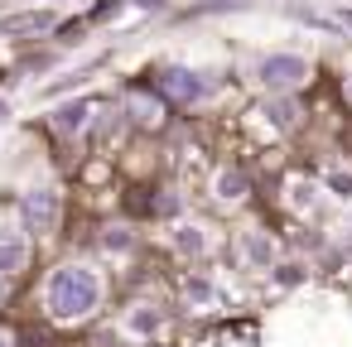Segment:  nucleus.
I'll list each match as a JSON object with an SVG mask.
<instances>
[{
    "label": "nucleus",
    "instance_id": "1",
    "mask_svg": "<svg viewBox=\"0 0 352 347\" xmlns=\"http://www.w3.org/2000/svg\"><path fill=\"white\" fill-rule=\"evenodd\" d=\"M102 304V275L87 270V265H58L49 280H44V309L54 318H87L92 309Z\"/></svg>",
    "mask_w": 352,
    "mask_h": 347
},
{
    "label": "nucleus",
    "instance_id": "2",
    "mask_svg": "<svg viewBox=\"0 0 352 347\" xmlns=\"http://www.w3.org/2000/svg\"><path fill=\"white\" fill-rule=\"evenodd\" d=\"M304 78H309V63L294 58V54H275V58L261 63V82L265 87H299Z\"/></svg>",
    "mask_w": 352,
    "mask_h": 347
},
{
    "label": "nucleus",
    "instance_id": "3",
    "mask_svg": "<svg viewBox=\"0 0 352 347\" xmlns=\"http://www.w3.org/2000/svg\"><path fill=\"white\" fill-rule=\"evenodd\" d=\"M160 87H164V97H174V102H198V97H208V78L193 73V68H164V73H160Z\"/></svg>",
    "mask_w": 352,
    "mask_h": 347
},
{
    "label": "nucleus",
    "instance_id": "4",
    "mask_svg": "<svg viewBox=\"0 0 352 347\" xmlns=\"http://www.w3.org/2000/svg\"><path fill=\"white\" fill-rule=\"evenodd\" d=\"M20 212H25V227L30 232H49L54 227V217H58V198H54V188H30L25 193V203H20Z\"/></svg>",
    "mask_w": 352,
    "mask_h": 347
},
{
    "label": "nucleus",
    "instance_id": "5",
    "mask_svg": "<svg viewBox=\"0 0 352 347\" xmlns=\"http://www.w3.org/2000/svg\"><path fill=\"white\" fill-rule=\"evenodd\" d=\"M58 15L54 10H34V15H10V20H0V34L6 39H34V34H54Z\"/></svg>",
    "mask_w": 352,
    "mask_h": 347
},
{
    "label": "nucleus",
    "instance_id": "6",
    "mask_svg": "<svg viewBox=\"0 0 352 347\" xmlns=\"http://www.w3.org/2000/svg\"><path fill=\"white\" fill-rule=\"evenodd\" d=\"M87 116H92V97H73L49 116V126H54V135H78L87 126Z\"/></svg>",
    "mask_w": 352,
    "mask_h": 347
},
{
    "label": "nucleus",
    "instance_id": "7",
    "mask_svg": "<svg viewBox=\"0 0 352 347\" xmlns=\"http://www.w3.org/2000/svg\"><path fill=\"white\" fill-rule=\"evenodd\" d=\"M25 260H30V241H25V232H15V227H0V275H15V270H25Z\"/></svg>",
    "mask_w": 352,
    "mask_h": 347
},
{
    "label": "nucleus",
    "instance_id": "8",
    "mask_svg": "<svg viewBox=\"0 0 352 347\" xmlns=\"http://www.w3.org/2000/svg\"><path fill=\"white\" fill-rule=\"evenodd\" d=\"M241 256H246V265L265 270V265L275 260V241H270L265 232H246V236H241Z\"/></svg>",
    "mask_w": 352,
    "mask_h": 347
},
{
    "label": "nucleus",
    "instance_id": "9",
    "mask_svg": "<svg viewBox=\"0 0 352 347\" xmlns=\"http://www.w3.org/2000/svg\"><path fill=\"white\" fill-rule=\"evenodd\" d=\"M217 198H227V203H236V198H246V174H236V169H227V174L217 179Z\"/></svg>",
    "mask_w": 352,
    "mask_h": 347
},
{
    "label": "nucleus",
    "instance_id": "10",
    "mask_svg": "<svg viewBox=\"0 0 352 347\" xmlns=\"http://www.w3.org/2000/svg\"><path fill=\"white\" fill-rule=\"evenodd\" d=\"M174 246H179L184 256H198V251L208 246V236H203L198 227H174Z\"/></svg>",
    "mask_w": 352,
    "mask_h": 347
},
{
    "label": "nucleus",
    "instance_id": "11",
    "mask_svg": "<svg viewBox=\"0 0 352 347\" xmlns=\"http://www.w3.org/2000/svg\"><path fill=\"white\" fill-rule=\"evenodd\" d=\"M265 111H270V121H275V126H294V121H299V107H294L289 97H285V102L275 97V102H270Z\"/></svg>",
    "mask_w": 352,
    "mask_h": 347
},
{
    "label": "nucleus",
    "instance_id": "12",
    "mask_svg": "<svg viewBox=\"0 0 352 347\" xmlns=\"http://www.w3.org/2000/svg\"><path fill=\"white\" fill-rule=\"evenodd\" d=\"M131 241H135L131 227H107V232H102V246H107V251H126Z\"/></svg>",
    "mask_w": 352,
    "mask_h": 347
},
{
    "label": "nucleus",
    "instance_id": "13",
    "mask_svg": "<svg viewBox=\"0 0 352 347\" xmlns=\"http://www.w3.org/2000/svg\"><path fill=\"white\" fill-rule=\"evenodd\" d=\"M323 183H328L333 193H342V198H352V169H328V174H323Z\"/></svg>",
    "mask_w": 352,
    "mask_h": 347
},
{
    "label": "nucleus",
    "instance_id": "14",
    "mask_svg": "<svg viewBox=\"0 0 352 347\" xmlns=\"http://www.w3.org/2000/svg\"><path fill=\"white\" fill-rule=\"evenodd\" d=\"M188 299L193 304H212V284L208 280H188Z\"/></svg>",
    "mask_w": 352,
    "mask_h": 347
},
{
    "label": "nucleus",
    "instance_id": "15",
    "mask_svg": "<svg viewBox=\"0 0 352 347\" xmlns=\"http://www.w3.org/2000/svg\"><path fill=\"white\" fill-rule=\"evenodd\" d=\"M131 323H135V333H155V309H135Z\"/></svg>",
    "mask_w": 352,
    "mask_h": 347
},
{
    "label": "nucleus",
    "instance_id": "16",
    "mask_svg": "<svg viewBox=\"0 0 352 347\" xmlns=\"http://www.w3.org/2000/svg\"><path fill=\"white\" fill-rule=\"evenodd\" d=\"M338 20H342V30H352V5H342V10H338Z\"/></svg>",
    "mask_w": 352,
    "mask_h": 347
},
{
    "label": "nucleus",
    "instance_id": "17",
    "mask_svg": "<svg viewBox=\"0 0 352 347\" xmlns=\"http://www.w3.org/2000/svg\"><path fill=\"white\" fill-rule=\"evenodd\" d=\"M0 299H6V275H0Z\"/></svg>",
    "mask_w": 352,
    "mask_h": 347
},
{
    "label": "nucleus",
    "instance_id": "18",
    "mask_svg": "<svg viewBox=\"0 0 352 347\" xmlns=\"http://www.w3.org/2000/svg\"><path fill=\"white\" fill-rule=\"evenodd\" d=\"M0 347H10V337H6V333H0Z\"/></svg>",
    "mask_w": 352,
    "mask_h": 347
},
{
    "label": "nucleus",
    "instance_id": "19",
    "mask_svg": "<svg viewBox=\"0 0 352 347\" xmlns=\"http://www.w3.org/2000/svg\"><path fill=\"white\" fill-rule=\"evenodd\" d=\"M347 107H352V82H347Z\"/></svg>",
    "mask_w": 352,
    "mask_h": 347
}]
</instances>
